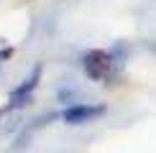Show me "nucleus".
Instances as JSON below:
<instances>
[{"mask_svg": "<svg viewBox=\"0 0 156 153\" xmlns=\"http://www.w3.org/2000/svg\"><path fill=\"white\" fill-rule=\"evenodd\" d=\"M38 79H41V66H36L34 72H31V76H28V79H26L21 87H16V89L10 92V102L5 105V112H8V110H16V107H23L26 102L31 100L34 89L38 87Z\"/></svg>", "mask_w": 156, "mask_h": 153, "instance_id": "nucleus-3", "label": "nucleus"}, {"mask_svg": "<svg viewBox=\"0 0 156 153\" xmlns=\"http://www.w3.org/2000/svg\"><path fill=\"white\" fill-rule=\"evenodd\" d=\"M82 69L90 79L95 82H108L110 76L118 72V59L115 54L110 51H102V49H92L82 56Z\"/></svg>", "mask_w": 156, "mask_h": 153, "instance_id": "nucleus-1", "label": "nucleus"}, {"mask_svg": "<svg viewBox=\"0 0 156 153\" xmlns=\"http://www.w3.org/2000/svg\"><path fill=\"white\" fill-rule=\"evenodd\" d=\"M105 112L102 105H90V102H77V105H69L67 110L62 112V120L67 125H82V123H90V120L100 117Z\"/></svg>", "mask_w": 156, "mask_h": 153, "instance_id": "nucleus-2", "label": "nucleus"}]
</instances>
